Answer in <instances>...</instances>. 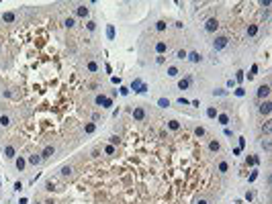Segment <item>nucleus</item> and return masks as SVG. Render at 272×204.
I'll list each match as a JSON object with an SVG mask.
<instances>
[{"label":"nucleus","mask_w":272,"mask_h":204,"mask_svg":"<svg viewBox=\"0 0 272 204\" xmlns=\"http://www.w3.org/2000/svg\"><path fill=\"white\" fill-rule=\"evenodd\" d=\"M262 145H264V149H266V151H270V141H268V137L262 141Z\"/></svg>","instance_id":"obj_35"},{"label":"nucleus","mask_w":272,"mask_h":204,"mask_svg":"<svg viewBox=\"0 0 272 204\" xmlns=\"http://www.w3.org/2000/svg\"><path fill=\"white\" fill-rule=\"evenodd\" d=\"M155 51H157V53H166V51H168V43L157 41V43H155Z\"/></svg>","instance_id":"obj_8"},{"label":"nucleus","mask_w":272,"mask_h":204,"mask_svg":"<svg viewBox=\"0 0 272 204\" xmlns=\"http://www.w3.org/2000/svg\"><path fill=\"white\" fill-rule=\"evenodd\" d=\"M168 76H170V78H176V76H178V67H174V65L168 67Z\"/></svg>","instance_id":"obj_20"},{"label":"nucleus","mask_w":272,"mask_h":204,"mask_svg":"<svg viewBox=\"0 0 272 204\" xmlns=\"http://www.w3.org/2000/svg\"><path fill=\"white\" fill-rule=\"evenodd\" d=\"M86 27H88V31H94V29H96V22H92V20H90Z\"/></svg>","instance_id":"obj_37"},{"label":"nucleus","mask_w":272,"mask_h":204,"mask_svg":"<svg viewBox=\"0 0 272 204\" xmlns=\"http://www.w3.org/2000/svg\"><path fill=\"white\" fill-rule=\"evenodd\" d=\"M70 176H72V167H67V165H65V167L61 169V178H70Z\"/></svg>","instance_id":"obj_21"},{"label":"nucleus","mask_w":272,"mask_h":204,"mask_svg":"<svg viewBox=\"0 0 272 204\" xmlns=\"http://www.w3.org/2000/svg\"><path fill=\"white\" fill-rule=\"evenodd\" d=\"M106 35H108V39H112V37H115V29L108 27V29H106Z\"/></svg>","instance_id":"obj_33"},{"label":"nucleus","mask_w":272,"mask_h":204,"mask_svg":"<svg viewBox=\"0 0 272 204\" xmlns=\"http://www.w3.org/2000/svg\"><path fill=\"white\" fill-rule=\"evenodd\" d=\"M104 153H106V155H115V153H117L115 145H106V147H104Z\"/></svg>","instance_id":"obj_18"},{"label":"nucleus","mask_w":272,"mask_h":204,"mask_svg":"<svg viewBox=\"0 0 272 204\" xmlns=\"http://www.w3.org/2000/svg\"><path fill=\"white\" fill-rule=\"evenodd\" d=\"M227 43H229V39L221 35V37H217V39H215V43H213V45H215V49H223V47H227Z\"/></svg>","instance_id":"obj_2"},{"label":"nucleus","mask_w":272,"mask_h":204,"mask_svg":"<svg viewBox=\"0 0 272 204\" xmlns=\"http://www.w3.org/2000/svg\"><path fill=\"white\" fill-rule=\"evenodd\" d=\"M14 155H16V149H14L12 145H6V147H4V157H6V159H12Z\"/></svg>","instance_id":"obj_5"},{"label":"nucleus","mask_w":272,"mask_h":204,"mask_svg":"<svg viewBox=\"0 0 272 204\" xmlns=\"http://www.w3.org/2000/svg\"><path fill=\"white\" fill-rule=\"evenodd\" d=\"M133 90H135V92H145L147 86L141 84V80H135V82H133Z\"/></svg>","instance_id":"obj_6"},{"label":"nucleus","mask_w":272,"mask_h":204,"mask_svg":"<svg viewBox=\"0 0 272 204\" xmlns=\"http://www.w3.org/2000/svg\"><path fill=\"white\" fill-rule=\"evenodd\" d=\"M188 59H190V61H194V63H198V61H200L202 57H200V53H196V51H192V53L188 55Z\"/></svg>","instance_id":"obj_15"},{"label":"nucleus","mask_w":272,"mask_h":204,"mask_svg":"<svg viewBox=\"0 0 272 204\" xmlns=\"http://www.w3.org/2000/svg\"><path fill=\"white\" fill-rule=\"evenodd\" d=\"M168 127H170L172 131H178V129H180V123H178V121H170V123H168Z\"/></svg>","instance_id":"obj_22"},{"label":"nucleus","mask_w":272,"mask_h":204,"mask_svg":"<svg viewBox=\"0 0 272 204\" xmlns=\"http://www.w3.org/2000/svg\"><path fill=\"white\" fill-rule=\"evenodd\" d=\"M262 129H264V131H266V137H268V133H270V121H266V123H264V127H262Z\"/></svg>","instance_id":"obj_34"},{"label":"nucleus","mask_w":272,"mask_h":204,"mask_svg":"<svg viewBox=\"0 0 272 204\" xmlns=\"http://www.w3.org/2000/svg\"><path fill=\"white\" fill-rule=\"evenodd\" d=\"M194 135H196V137H202V135H205V129L196 127V129H194Z\"/></svg>","instance_id":"obj_31"},{"label":"nucleus","mask_w":272,"mask_h":204,"mask_svg":"<svg viewBox=\"0 0 272 204\" xmlns=\"http://www.w3.org/2000/svg\"><path fill=\"white\" fill-rule=\"evenodd\" d=\"M10 125V117L8 115H0V127H8Z\"/></svg>","instance_id":"obj_13"},{"label":"nucleus","mask_w":272,"mask_h":204,"mask_svg":"<svg viewBox=\"0 0 272 204\" xmlns=\"http://www.w3.org/2000/svg\"><path fill=\"white\" fill-rule=\"evenodd\" d=\"M133 119H135V121H143V119H145V110H143L141 106H137V108L133 110Z\"/></svg>","instance_id":"obj_3"},{"label":"nucleus","mask_w":272,"mask_h":204,"mask_svg":"<svg viewBox=\"0 0 272 204\" xmlns=\"http://www.w3.org/2000/svg\"><path fill=\"white\" fill-rule=\"evenodd\" d=\"M88 72H92V74L98 72V63L96 61H88Z\"/></svg>","instance_id":"obj_17"},{"label":"nucleus","mask_w":272,"mask_h":204,"mask_svg":"<svg viewBox=\"0 0 272 204\" xmlns=\"http://www.w3.org/2000/svg\"><path fill=\"white\" fill-rule=\"evenodd\" d=\"M53 153H55V147L53 145H47V147L43 149V153H41V159H47V157H51Z\"/></svg>","instance_id":"obj_4"},{"label":"nucleus","mask_w":272,"mask_h":204,"mask_svg":"<svg viewBox=\"0 0 272 204\" xmlns=\"http://www.w3.org/2000/svg\"><path fill=\"white\" fill-rule=\"evenodd\" d=\"M227 169H229V165L225 163V161H221V163H219V171H221V174H225Z\"/></svg>","instance_id":"obj_27"},{"label":"nucleus","mask_w":272,"mask_h":204,"mask_svg":"<svg viewBox=\"0 0 272 204\" xmlns=\"http://www.w3.org/2000/svg\"><path fill=\"white\" fill-rule=\"evenodd\" d=\"M219 123H221V125H227V123H229V117H227V115H221V117H219Z\"/></svg>","instance_id":"obj_30"},{"label":"nucleus","mask_w":272,"mask_h":204,"mask_svg":"<svg viewBox=\"0 0 272 204\" xmlns=\"http://www.w3.org/2000/svg\"><path fill=\"white\" fill-rule=\"evenodd\" d=\"M209 149H211V151H213V153H217V151H219V149H221V145H219V141H215V139H213V141H211V143H209Z\"/></svg>","instance_id":"obj_14"},{"label":"nucleus","mask_w":272,"mask_h":204,"mask_svg":"<svg viewBox=\"0 0 272 204\" xmlns=\"http://www.w3.org/2000/svg\"><path fill=\"white\" fill-rule=\"evenodd\" d=\"M22 167H25V159L18 157V159H16V169H22Z\"/></svg>","instance_id":"obj_29"},{"label":"nucleus","mask_w":272,"mask_h":204,"mask_svg":"<svg viewBox=\"0 0 272 204\" xmlns=\"http://www.w3.org/2000/svg\"><path fill=\"white\" fill-rule=\"evenodd\" d=\"M65 25H67V29H72L74 27V18H65Z\"/></svg>","instance_id":"obj_36"},{"label":"nucleus","mask_w":272,"mask_h":204,"mask_svg":"<svg viewBox=\"0 0 272 204\" xmlns=\"http://www.w3.org/2000/svg\"><path fill=\"white\" fill-rule=\"evenodd\" d=\"M196 204H211V200L207 196H200V198H196Z\"/></svg>","instance_id":"obj_26"},{"label":"nucleus","mask_w":272,"mask_h":204,"mask_svg":"<svg viewBox=\"0 0 272 204\" xmlns=\"http://www.w3.org/2000/svg\"><path fill=\"white\" fill-rule=\"evenodd\" d=\"M76 12H78L80 16H88V8H86L84 4H82V6H78V10H76Z\"/></svg>","instance_id":"obj_19"},{"label":"nucleus","mask_w":272,"mask_h":204,"mask_svg":"<svg viewBox=\"0 0 272 204\" xmlns=\"http://www.w3.org/2000/svg\"><path fill=\"white\" fill-rule=\"evenodd\" d=\"M260 115H266V117L270 115V102H268V100L260 104Z\"/></svg>","instance_id":"obj_9"},{"label":"nucleus","mask_w":272,"mask_h":204,"mask_svg":"<svg viewBox=\"0 0 272 204\" xmlns=\"http://www.w3.org/2000/svg\"><path fill=\"white\" fill-rule=\"evenodd\" d=\"M155 29H157V31H164V29H166V22H164V20H157V22H155Z\"/></svg>","instance_id":"obj_28"},{"label":"nucleus","mask_w":272,"mask_h":204,"mask_svg":"<svg viewBox=\"0 0 272 204\" xmlns=\"http://www.w3.org/2000/svg\"><path fill=\"white\" fill-rule=\"evenodd\" d=\"M176 57H178V59H184V57H186V51H184V49H180V51L176 53Z\"/></svg>","instance_id":"obj_32"},{"label":"nucleus","mask_w":272,"mask_h":204,"mask_svg":"<svg viewBox=\"0 0 272 204\" xmlns=\"http://www.w3.org/2000/svg\"><path fill=\"white\" fill-rule=\"evenodd\" d=\"M29 163H33V165H39V163H41V155H39V153H33V155H29Z\"/></svg>","instance_id":"obj_11"},{"label":"nucleus","mask_w":272,"mask_h":204,"mask_svg":"<svg viewBox=\"0 0 272 204\" xmlns=\"http://www.w3.org/2000/svg\"><path fill=\"white\" fill-rule=\"evenodd\" d=\"M14 18H16L14 12H4V14H2V20H4V22H12Z\"/></svg>","instance_id":"obj_12"},{"label":"nucleus","mask_w":272,"mask_h":204,"mask_svg":"<svg viewBox=\"0 0 272 204\" xmlns=\"http://www.w3.org/2000/svg\"><path fill=\"white\" fill-rule=\"evenodd\" d=\"M207 115H209L211 119H215V117H217V108H213V106H209V108H207Z\"/></svg>","instance_id":"obj_24"},{"label":"nucleus","mask_w":272,"mask_h":204,"mask_svg":"<svg viewBox=\"0 0 272 204\" xmlns=\"http://www.w3.org/2000/svg\"><path fill=\"white\" fill-rule=\"evenodd\" d=\"M96 104H104V106H110L112 102H110L108 98H104V96H98V98H96Z\"/></svg>","instance_id":"obj_16"},{"label":"nucleus","mask_w":272,"mask_h":204,"mask_svg":"<svg viewBox=\"0 0 272 204\" xmlns=\"http://www.w3.org/2000/svg\"><path fill=\"white\" fill-rule=\"evenodd\" d=\"M94 129H96V125H94V123H88V125L84 127V131H86V133H94Z\"/></svg>","instance_id":"obj_25"},{"label":"nucleus","mask_w":272,"mask_h":204,"mask_svg":"<svg viewBox=\"0 0 272 204\" xmlns=\"http://www.w3.org/2000/svg\"><path fill=\"white\" fill-rule=\"evenodd\" d=\"M247 37H256L258 35V25H247Z\"/></svg>","instance_id":"obj_10"},{"label":"nucleus","mask_w":272,"mask_h":204,"mask_svg":"<svg viewBox=\"0 0 272 204\" xmlns=\"http://www.w3.org/2000/svg\"><path fill=\"white\" fill-rule=\"evenodd\" d=\"M268 94H270V86H268V84H266V86H260L258 96H260V98H268Z\"/></svg>","instance_id":"obj_7"},{"label":"nucleus","mask_w":272,"mask_h":204,"mask_svg":"<svg viewBox=\"0 0 272 204\" xmlns=\"http://www.w3.org/2000/svg\"><path fill=\"white\" fill-rule=\"evenodd\" d=\"M235 78H237V82H241V80H243V72H237V76H235Z\"/></svg>","instance_id":"obj_38"},{"label":"nucleus","mask_w":272,"mask_h":204,"mask_svg":"<svg viewBox=\"0 0 272 204\" xmlns=\"http://www.w3.org/2000/svg\"><path fill=\"white\" fill-rule=\"evenodd\" d=\"M188 84H190V80H180V82H178V88L184 90V88H188Z\"/></svg>","instance_id":"obj_23"},{"label":"nucleus","mask_w":272,"mask_h":204,"mask_svg":"<svg viewBox=\"0 0 272 204\" xmlns=\"http://www.w3.org/2000/svg\"><path fill=\"white\" fill-rule=\"evenodd\" d=\"M205 29H207L209 33H215V31L219 29V20H217V18H209L207 25H205Z\"/></svg>","instance_id":"obj_1"}]
</instances>
